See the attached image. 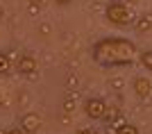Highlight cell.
Returning a JSON list of instances; mask_svg holds the SVG:
<instances>
[{"instance_id": "3", "label": "cell", "mask_w": 152, "mask_h": 134, "mask_svg": "<svg viewBox=\"0 0 152 134\" xmlns=\"http://www.w3.org/2000/svg\"><path fill=\"white\" fill-rule=\"evenodd\" d=\"M16 68H18V73L23 77H27V80H37L39 77V62L32 52H23V55H20Z\"/></svg>"}, {"instance_id": "9", "label": "cell", "mask_w": 152, "mask_h": 134, "mask_svg": "<svg viewBox=\"0 0 152 134\" xmlns=\"http://www.w3.org/2000/svg\"><path fill=\"white\" fill-rule=\"evenodd\" d=\"M127 123H129V121H127V118H125V114L121 111V114H118V116H114V118H111V121H109L107 125H109V130H111V132H118V130H121L123 125H127Z\"/></svg>"}, {"instance_id": "6", "label": "cell", "mask_w": 152, "mask_h": 134, "mask_svg": "<svg viewBox=\"0 0 152 134\" xmlns=\"http://www.w3.org/2000/svg\"><path fill=\"white\" fill-rule=\"evenodd\" d=\"M132 89H134V93H136V98H141V100H148V98L152 96V82L145 75H136L134 77Z\"/></svg>"}, {"instance_id": "4", "label": "cell", "mask_w": 152, "mask_h": 134, "mask_svg": "<svg viewBox=\"0 0 152 134\" xmlns=\"http://www.w3.org/2000/svg\"><path fill=\"white\" fill-rule=\"evenodd\" d=\"M107 109H109V105L102 98H86V102H84V114L89 116L91 121H104Z\"/></svg>"}, {"instance_id": "16", "label": "cell", "mask_w": 152, "mask_h": 134, "mask_svg": "<svg viewBox=\"0 0 152 134\" xmlns=\"http://www.w3.org/2000/svg\"><path fill=\"white\" fill-rule=\"evenodd\" d=\"M5 102H7V100H5V93L0 91V107H5Z\"/></svg>"}, {"instance_id": "10", "label": "cell", "mask_w": 152, "mask_h": 134, "mask_svg": "<svg viewBox=\"0 0 152 134\" xmlns=\"http://www.w3.org/2000/svg\"><path fill=\"white\" fill-rule=\"evenodd\" d=\"M139 59H141V66H143V68H148V70L152 73V50L141 52V55H139Z\"/></svg>"}, {"instance_id": "8", "label": "cell", "mask_w": 152, "mask_h": 134, "mask_svg": "<svg viewBox=\"0 0 152 134\" xmlns=\"http://www.w3.org/2000/svg\"><path fill=\"white\" fill-rule=\"evenodd\" d=\"M12 73V55L5 50H0V77H5Z\"/></svg>"}, {"instance_id": "15", "label": "cell", "mask_w": 152, "mask_h": 134, "mask_svg": "<svg viewBox=\"0 0 152 134\" xmlns=\"http://www.w3.org/2000/svg\"><path fill=\"white\" fill-rule=\"evenodd\" d=\"M111 84H114V89H123V80H121V77H116Z\"/></svg>"}, {"instance_id": "7", "label": "cell", "mask_w": 152, "mask_h": 134, "mask_svg": "<svg viewBox=\"0 0 152 134\" xmlns=\"http://www.w3.org/2000/svg\"><path fill=\"white\" fill-rule=\"evenodd\" d=\"M134 30L136 32H150L152 30V16H136V21H134Z\"/></svg>"}, {"instance_id": "14", "label": "cell", "mask_w": 152, "mask_h": 134, "mask_svg": "<svg viewBox=\"0 0 152 134\" xmlns=\"http://www.w3.org/2000/svg\"><path fill=\"white\" fill-rule=\"evenodd\" d=\"M5 134H25V132H23L20 127H7V130H5Z\"/></svg>"}, {"instance_id": "19", "label": "cell", "mask_w": 152, "mask_h": 134, "mask_svg": "<svg viewBox=\"0 0 152 134\" xmlns=\"http://www.w3.org/2000/svg\"><path fill=\"white\" fill-rule=\"evenodd\" d=\"M0 16H2V7H0Z\"/></svg>"}, {"instance_id": "12", "label": "cell", "mask_w": 152, "mask_h": 134, "mask_svg": "<svg viewBox=\"0 0 152 134\" xmlns=\"http://www.w3.org/2000/svg\"><path fill=\"white\" fill-rule=\"evenodd\" d=\"M64 111H66V114H73V111H75V100H73V96H68L64 100Z\"/></svg>"}, {"instance_id": "13", "label": "cell", "mask_w": 152, "mask_h": 134, "mask_svg": "<svg viewBox=\"0 0 152 134\" xmlns=\"http://www.w3.org/2000/svg\"><path fill=\"white\" fill-rule=\"evenodd\" d=\"M75 134H100L98 130H93V127H80Z\"/></svg>"}, {"instance_id": "2", "label": "cell", "mask_w": 152, "mask_h": 134, "mask_svg": "<svg viewBox=\"0 0 152 134\" xmlns=\"http://www.w3.org/2000/svg\"><path fill=\"white\" fill-rule=\"evenodd\" d=\"M104 16H107V21L111 23V25H118V27L134 25V21H136L134 9L127 5V2H123V0H114V2H109L107 9H104Z\"/></svg>"}, {"instance_id": "18", "label": "cell", "mask_w": 152, "mask_h": 134, "mask_svg": "<svg viewBox=\"0 0 152 134\" xmlns=\"http://www.w3.org/2000/svg\"><path fill=\"white\" fill-rule=\"evenodd\" d=\"M32 2H34V5H39V7H43V5H45V0H32Z\"/></svg>"}, {"instance_id": "5", "label": "cell", "mask_w": 152, "mask_h": 134, "mask_svg": "<svg viewBox=\"0 0 152 134\" xmlns=\"http://www.w3.org/2000/svg\"><path fill=\"white\" fill-rule=\"evenodd\" d=\"M20 130L25 134H37L39 130H41V116L34 114V111H27V114L20 116Z\"/></svg>"}, {"instance_id": "17", "label": "cell", "mask_w": 152, "mask_h": 134, "mask_svg": "<svg viewBox=\"0 0 152 134\" xmlns=\"http://www.w3.org/2000/svg\"><path fill=\"white\" fill-rule=\"evenodd\" d=\"M57 5H68V2H73V0H55Z\"/></svg>"}, {"instance_id": "11", "label": "cell", "mask_w": 152, "mask_h": 134, "mask_svg": "<svg viewBox=\"0 0 152 134\" xmlns=\"http://www.w3.org/2000/svg\"><path fill=\"white\" fill-rule=\"evenodd\" d=\"M114 134H141V132H139V127H134L132 123H127V125H123V127L118 130V132H114Z\"/></svg>"}, {"instance_id": "1", "label": "cell", "mask_w": 152, "mask_h": 134, "mask_svg": "<svg viewBox=\"0 0 152 134\" xmlns=\"http://www.w3.org/2000/svg\"><path fill=\"white\" fill-rule=\"evenodd\" d=\"M139 50L136 43L123 37H102L91 48V57L95 64L104 68H118V66H132Z\"/></svg>"}]
</instances>
